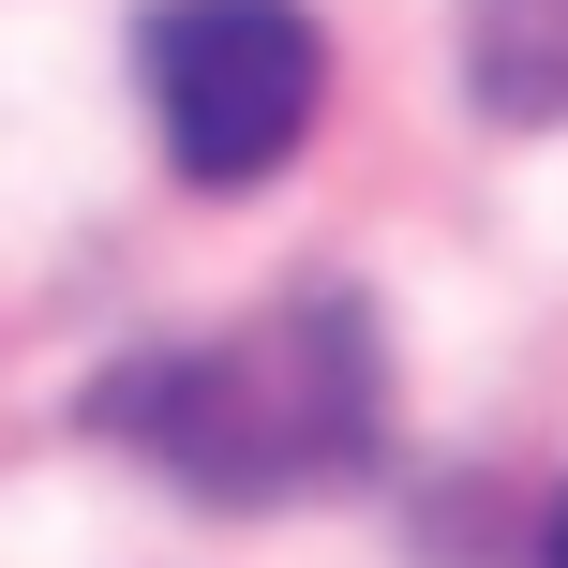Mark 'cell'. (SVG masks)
Instances as JSON below:
<instances>
[{
    "mask_svg": "<svg viewBox=\"0 0 568 568\" xmlns=\"http://www.w3.org/2000/svg\"><path fill=\"white\" fill-rule=\"evenodd\" d=\"M135 90H150L165 165L210 180V195H240V180H270L284 150L314 135V105H329V30H314L300 0H150Z\"/></svg>",
    "mask_w": 568,
    "mask_h": 568,
    "instance_id": "2",
    "label": "cell"
},
{
    "mask_svg": "<svg viewBox=\"0 0 568 568\" xmlns=\"http://www.w3.org/2000/svg\"><path fill=\"white\" fill-rule=\"evenodd\" d=\"M479 120H568V0H464Z\"/></svg>",
    "mask_w": 568,
    "mask_h": 568,
    "instance_id": "3",
    "label": "cell"
},
{
    "mask_svg": "<svg viewBox=\"0 0 568 568\" xmlns=\"http://www.w3.org/2000/svg\"><path fill=\"white\" fill-rule=\"evenodd\" d=\"M90 434H120L135 464H165L210 509L359 494L389 464V329L344 284H300V300H255L195 344H135L90 389Z\"/></svg>",
    "mask_w": 568,
    "mask_h": 568,
    "instance_id": "1",
    "label": "cell"
},
{
    "mask_svg": "<svg viewBox=\"0 0 568 568\" xmlns=\"http://www.w3.org/2000/svg\"><path fill=\"white\" fill-rule=\"evenodd\" d=\"M539 568H568V494H554V524H539Z\"/></svg>",
    "mask_w": 568,
    "mask_h": 568,
    "instance_id": "4",
    "label": "cell"
}]
</instances>
